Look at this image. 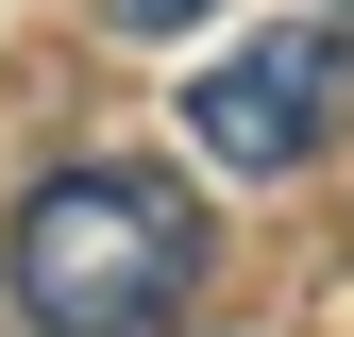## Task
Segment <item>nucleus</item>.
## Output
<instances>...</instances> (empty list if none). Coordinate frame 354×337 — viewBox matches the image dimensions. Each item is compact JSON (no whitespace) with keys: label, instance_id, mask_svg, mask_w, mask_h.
<instances>
[{"label":"nucleus","instance_id":"2","mask_svg":"<svg viewBox=\"0 0 354 337\" xmlns=\"http://www.w3.org/2000/svg\"><path fill=\"white\" fill-rule=\"evenodd\" d=\"M186 135L219 152V168H321L337 135H354V17H270V34H236L203 84H186Z\"/></svg>","mask_w":354,"mask_h":337},{"label":"nucleus","instance_id":"3","mask_svg":"<svg viewBox=\"0 0 354 337\" xmlns=\"http://www.w3.org/2000/svg\"><path fill=\"white\" fill-rule=\"evenodd\" d=\"M186 17H219V0H118V34H186Z\"/></svg>","mask_w":354,"mask_h":337},{"label":"nucleus","instance_id":"4","mask_svg":"<svg viewBox=\"0 0 354 337\" xmlns=\"http://www.w3.org/2000/svg\"><path fill=\"white\" fill-rule=\"evenodd\" d=\"M321 17H354V0H321Z\"/></svg>","mask_w":354,"mask_h":337},{"label":"nucleus","instance_id":"1","mask_svg":"<svg viewBox=\"0 0 354 337\" xmlns=\"http://www.w3.org/2000/svg\"><path fill=\"white\" fill-rule=\"evenodd\" d=\"M0 287H17L34 337H169L203 304V202L169 168H118L84 152L0 220Z\"/></svg>","mask_w":354,"mask_h":337}]
</instances>
